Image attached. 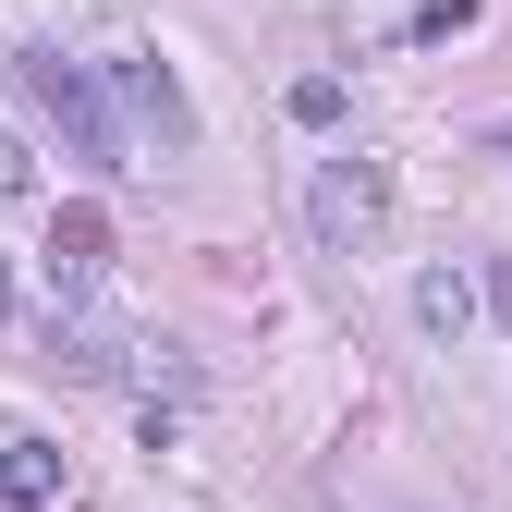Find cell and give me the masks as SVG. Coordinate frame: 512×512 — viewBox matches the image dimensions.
Returning <instances> with one entry per match:
<instances>
[{"label": "cell", "instance_id": "6da1fadb", "mask_svg": "<svg viewBox=\"0 0 512 512\" xmlns=\"http://www.w3.org/2000/svg\"><path fill=\"white\" fill-rule=\"evenodd\" d=\"M13 74H25V98H37V122H49V135L74 147L86 171H135V159H122V122H110V98H98V61L13 49Z\"/></svg>", "mask_w": 512, "mask_h": 512}, {"label": "cell", "instance_id": "7a4b0ae2", "mask_svg": "<svg viewBox=\"0 0 512 512\" xmlns=\"http://www.w3.org/2000/svg\"><path fill=\"white\" fill-rule=\"evenodd\" d=\"M305 232L330 244V256H378V244H391V159H366V147L317 159V183H305Z\"/></svg>", "mask_w": 512, "mask_h": 512}, {"label": "cell", "instance_id": "3957f363", "mask_svg": "<svg viewBox=\"0 0 512 512\" xmlns=\"http://www.w3.org/2000/svg\"><path fill=\"white\" fill-rule=\"evenodd\" d=\"M98 98H122V110H135V135H147L159 159H183V147H196V98H183V74H171L159 49L98 61Z\"/></svg>", "mask_w": 512, "mask_h": 512}, {"label": "cell", "instance_id": "277c9868", "mask_svg": "<svg viewBox=\"0 0 512 512\" xmlns=\"http://www.w3.org/2000/svg\"><path fill=\"white\" fill-rule=\"evenodd\" d=\"M98 269H110V220H98V208H61V220H49V305H74Z\"/></svg>", "mask_w": 512, "mask_h": 512}, {"label": "cell", "instance_id": "5b68a950", "mask_svg": "<svg viewBox=\"0 0 512 512\" xmlns=\"http://www.w3.org/2000/svg\"><path fill=\"white\" fill-rule=\"evenodd\" d=\"M61 488V452H49V439H0V512H37Z\"/></svg>", "mask_w": 512, "mask_h": 512}, {"label": "cell", "instance_id": "8992f818", "mask_svg": "<svg viewBox=\"0 0 512 512\" xmlns=\"http://www.w3.org/2000/svg\"><path fill=\"white\" fill-rule=\"evenodd\" d=\"M415 317H427L439 342H464V317H476V281H464V269H427V281H415Z\"/></svg>", "mask_w": 512, "mask_h": 512}, {"label": "cell", "instance_id": "52a82bcc", "mask_svg": "<svg viewBox=\"0 0 512 512\" xmlns=\"http://www.w3.org/2000/svg\"><path fill=\"white\" fill-rule=\"evenodd\" d=\"M293 122H317V135H330V122H342V74H305V86H293Z\"/></svg>", "mask_w": 512, "mask_h": 512}, {"label": "cell", "instance_id": "ba28073f", "mask_svg": "<svg viewBox=\"0 0 512 512\" xmlns=\"http://www.w3.org/2000/svg\"><path fill=\"white\" fill-rule=\"evenodd\" d=\"M13 196H37V159H25V135H0V208Z\"/></svg>", "mask_w": 512, "mask_h": 512}, {"label": "cell", "instance_id": "9c48e42d", "mask_svg": "<svg viewBox=\"0 0 512 512\" xmlns=\"http://www.w3.org/2000/svg\"><path fill=\"white\" fill-rule=\"evenodd\" d=\"M476 25V0H415V37H464Z\"/></svg>", "mask_w": 512, "mask_h": 512}, {"label": "cell", "instance_id": "30bf717a", "mask_svg": "<svg viewBox=\"0 0 512 512\" xmlns=\"http://www.w3.org/2000/svg\"><path fill=\"white\" fill-rule=\"evenodd\" d=\"M488 317H500V330H512V269H488Z\"/></svg>", "mask_w": 512, "mask_h": 512}, {"label": "cell", "instance_id": "8fae6325", "mask_svg": "<svg viewBox=\"0 0 512 512\" xmlns=\"http://www.w3.org/2000/svg\"><path fill=\"white\" fill-rule=\"evenodd\" d=\"M0 305H13V281H0Z\"/></svg>", "mask_w": 512, "mask_h": 512}]
</instances>
